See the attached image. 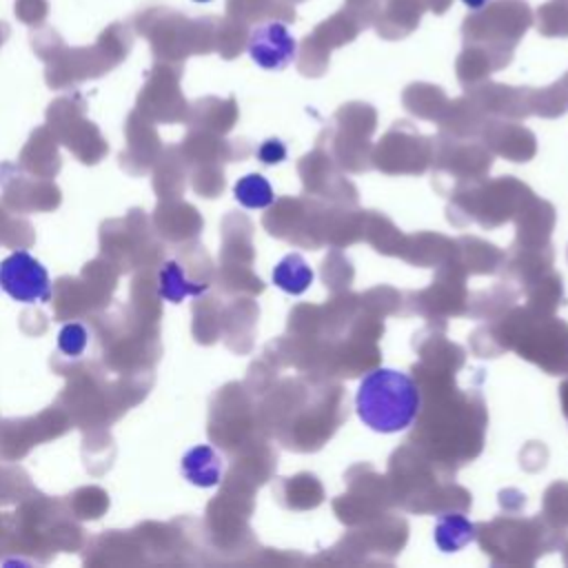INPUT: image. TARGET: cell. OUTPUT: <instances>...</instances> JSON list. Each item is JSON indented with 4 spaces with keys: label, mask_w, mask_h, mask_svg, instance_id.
<instances>
[{
    "label": "cell",
    "mask_w": 568,
    "mask_h": 568,
    "mask_svg": "<svg viewBox=\"0 0 568 568\" xmlns=\"http://www.w3.org/2000/svg\"><path fill=\"white\" fill-rule=\"evenodd\" d=\"M355 408L368 428L377 433H399L417 417L419 390L406 373L375 368L359 382Z\"/></svg>",
    "instance_id": "obj_1"
},
{
    "label": "cell",
    "mask_w": 568,
    "mask_h": 568,
    "mask_svg": "<svg viewBox=\"0 0 568 568\" xmlns=\"http://www.w3.org/2000/svg\"><path fill=\"white\" fill-rule=\"evenodd\" d=\"M0 288L22 304H44L51 297L47 268L24 248L9 253L0 262Z\"/></svg>",
    "instance_id": "obj_2"
},
{
    "label": "cell",
    "mask_w": 568,
    "mask_h": 568,
    "mask_svg": "<svg viewBox=\"0 0 568 568\" xmlns=\"http://www.w3.org/2000/svg\"><path fill=\"white\" fill-rule=\"evenodd\" d=\"M246 51L260 69L282 71L295 60L297 42L282 20H266L251 29Z\"/></svg>",
    "instance_id": "obj_3"
},
{
    "label": "cell",
    "mask_w": 568,
    "mask_h": 568,
    "mask_svg": "<svg viewBox=\"0 0 568 568\" xmlns=\"http://www.w3.org/2000/svg\"><path fill=\"white\" fill-rule=\"evenodd\" d=\"M180 470L189 484H193L197 488H213L220 484L224 466H222V457L217 455L215 448H211L206 444H197L182 455Z\"/></svg>",
    "instance_id": "obj_4"
},
{
    "label": "cell",
    "mask_w": 568,
    "mask_h": 568,
    "mask_svg": "<svg viewBox=\"0 0 568 568\" xmlns=\"http://www.w3.org/2000/svg\"><path fill=\"white\" fill-rule=\"evenodd\" d=\"M206 291V284L191 282L180 262L169 260L158 275V295L166 302L180 304L184 297H197Z\"/></svg>",
    "instance_id": "obj_5"
},
{
    "label": "cell",
    "mask_w": 568,
    "mask_h": 568,
    "mask_svg": "<svg viewBox=\"0 0 568 568\" xmlns=\"http://www.w3.org/2000/svg\"><path fill=\"white\" fill-rule=\"evenodd\" d=\"M475 539V524L462 513L442 515L435 524V544L444 552H455Z\"/></svg>",
    "instance_id": "obj_6"
},
{
    "label": "cell",
    "mask_w": 568,
    "mask_h": 568,
    "mask_svg": "<svg viewBox=\"0 0 568 568\" xmlns=\"http://www.w3.org/2000/svg\"><path fill=\"white\" fill-rule=\"evenodd\" d=\"M273 282L277 288L291 295L304 293L313 282V271L300 253H291L277 262L273 268Z\"/></svg>",
    "instance_id": "obj_7"
},
{
    "label": "cell",
    "mask_w": 568,
    "mask_h": 568,
    "mask_svg": "<svg viewBox=\"0 0 568 568\" xmlns=\"http://www.w3.org/2000/svg\"><path fill=\"white\" fill-rule=\"evenodd\" d=\"M233 195L246 209H266L275 200V193H273L268 180L260 173H248V175L240 178L233 186Z\"/></svg>",
    "instance_id": "obj_8"
},
{
    "label": "cell",
    "mask_w": 568,
    "mask_h": 568,
    "mask_svg": "<svg viewBox=\"0 0 568 568\" xmlns=\"http://www.w3.org/2000/svg\"><path fill=\"white\" fill-rule=\"evenodd\" d=\"M89 344V331L80 324V322H71L64 324L58 333V348L69 355V357H78L84 353Z\"/></svg>",
    "instance_id": "obj_9"
},
{
    "label": "cell",
    "mask_w": 568,
    "mask_h": 568,
    "mask_svg": "<svg viewBox=\"0 0 568 568\" xmlns=\"http://www.w3.org/2000/svg\"><path fill=\"white\" fill-rule=\"evenodd\" d=\"M257 158L264 162V164H277L286 158V146L282 140L277 138H268L264 140L260 146H257Z\"/></svg>",
    "instance_id": "obj_10"
},
{
    "label": "cell",
    "mask_w": 568,
    "mask_h": 568,
    "mask_svg": "<svg viewBox=\"0 0 568 568\" xmlns=\"http://www.w3.org/2000/svg\"><path fill=\"white\" fill-rule=\"evenodd\" d=\"M488 2H490V0H462V4H464L466 9H470V11H481Z\"/></svg>",
    "instance_id": "obj_11"
},
{
    "label": "cell",
    "mask_w": 568,
    "mask_h": 568,
    "mask_svg": "<svg viewBox=\"0 0 568 568\" xmlns=\"http://www.w3.org/2000/svg\"><path fill=\"white\" fill-rule=\"evenodd\" d=\"M195 2H209V0H195Z\"/></svg>",
    "instance_id": "obj_12"
}]
</instances>
